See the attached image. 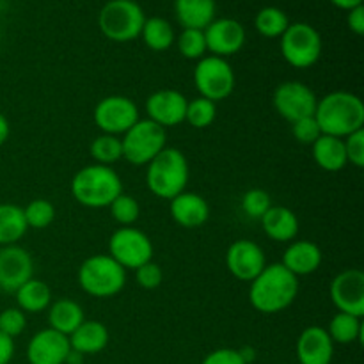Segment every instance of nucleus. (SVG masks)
I'll return each mask as SVG.
<instances>
[{"mask_svg":"<svg viewBox=\"0 0 364 364\" xmlns=\"http://www.w3.org/2000/svg\"><path fill=\"white\" fill-rule=\"evenodd\" d=\"M347 23L354 34L358 36L364 34V7L363 6H358L354 7V9L348 11Z\"/></svg>","mask_w":364,"mask_h":364,"instance_id":"43","label":"nucleus"},{"mask_svg":"<svg viewBox=\"0 0 364 364\" xmlns=\"http://www.w3.org/2000/svg\"><path fill=\"white\" fill-rule=\"evenodd\" d=\"M215 0H174L176 20L183 28L205 31L215 20Z\"/></svg>","mask_w":364,"mask_h":364,"instance_id":"24","label":"nucleus"},{"mask_svg":"<svg viewBox=\"0 0 364 364\" xmlns=\"http://www.w3.org/2000/svg\"><path fill=\"white\" fill-rule=\"evenodd\" d=\"M188 100L183 92L174 89H160L146 100V114L148 119L160 124L162 128L178 127L185 121Z\"/></svg>","mask_w":364,"mask_h":364,"instance_id":"16","label":"nucleus"},{"mask_svg":"<svg viewBox=\"0 0 364 364\" xmlns=\"http://www.w3.org/2000/svg\"><path fill=\"white\" fill-rule=\"evenodd\" d=\"M334 343L320 326L306 327L297 340V359L301 364H331Z\"/></svg>","mask_w":364,"mask_h":364,"instance_id":"20","label":"nucleus"},{"mask_svg":"<svg viewBox=\"0 0 364 364\" xmlns=\"http://www.w3.org/2000/svg\"><path fill=\"white\" fill-rule=\"evenodd\" d=\"M299 294V277L281 263L267 265L249 288V301L256 311L263 315H276L294 304Z\"/></svg>","mask_w":364,"mask_h":364,"instance_id":"1","label":"nucleus"},{"mask_svg":"<svg viewBox=\"0 0 364 364\" xmlns=\"http://www.w3.org/2000/svg\"><path fill=\"white\" fill-rule=\"evenodd\" d=\"M85 320L84 309L78 302L71 299H60L50 304L48 308V326L57 333L70 336L78 326Z\"/></svg>","mask_w":364,"mask_h":364,"instance_id":"26","label":"nucleus"},{"mask_svg":"<svg viewBox=\"0 0 364 364\" xmlns=\"http://www.w3.org/2000/svg\"><path fill=\"white\" fill-rule=\"evenodd\" d=\"M262 228L276 242H294L299 235V219L288 206L272 205L262 217Z\"/></svg>","mask_w":364,"mask_h":364,"instance_id":"23","label":"nucleus"},{"mask_svg":"<svg viewBox=\"0 0 364 364\" xmlns=\"http://www.w3.org/2000/svg\"><path fill=\"white\" fill-rule=\"evenodd\" d=\"M109 208L112 219L121 226H132L134 223H137L139 215H141V206H139L137 199L124 194V192L110 203Z\"/></svg>","mask_w":364,"mask_h":364,"instance_id":"36","label":"nucleus"},{"mask_svg":"<svg viewBox=\"0 0 364 364\" xmlns=\"http://www.w3.org/2000/svg\"><path fill=\"white\" fill-rule=\"evenodd\" d=\"M333 343L338 345H350L359 341L363 336V323L359 316L348 315V313L338 311L331 318L329 329H326Z\"/></svg>","mask_w":364,"mask_h":364,"instance_id":"30","label":"nucleus"},{"mask_svg":"<svg viewBox=\"0 0 364 364\" xmlns=\"http://www.w3.org/2000/svg\"><path fill=\"white\" fill-rule=\"evenodd\" d=\"M16 304L23 313H41L46 311L52 304V290L41 279H28L21 284L16 291Z\"/></svg>","mask_w":364,"mask_h":364,"instance_id":"27","label":"nucleus"},{"mask_svg":"<svg viewBox=\"0 0 364 364\" xmlns=\"http://www.w3.org/2000/svg\"><path fill=\"white\" fill-rule=\"evenodd\" d=\"M270 206H272V201H270L269 192L262 188H251L242 196V210L245 215L252 219H262Z\"/></svg>","mask_w":364,"mask_h":364,"instance_id":"37","label":"nucleus"},{"mask_svg":"<svg viewBox=\"0 0 364 364\" xmlns=\"http://www.w3.org/2000/svg\"><path fill=\"white\" fill-rule=\"evenodd\" d=\"M91 151L92 160L100 166H112L117 160L123 159V144H121V137L117 135L102 134L91 142Z\"/></svg>","mask_w":364,"mask_h":364,"instance_id":"32","label":"nucleus"},{"mask_svg":"<svg viewBox=\"0 0 364 364\" xmlns=\"http://www.w3.org/2000/svg\"><path fill=\"white\" fill-rule=\"evenodd\" d=\"M290 25V20H288L287 13L279 7L267 6L263 9L258 11L255 18V27L263 38H281L284 34V31Z\"/></svg>","mask_w":364,"mask_h":364,"instance_id":"31","label":"nucleus"},{"mask_svg":"<svg viewBox=\"0 0 364 364\" xmlns=\"http://www.w3.org/2000/svg\"><path fill=\"white\" fill-rule=\"evenodd\" d=\"M226 267L231 276L237 277L238 281L251 283L267 267L265 252L258 244L242 238L228 247Z\"/></svg>","mask_w":364,"mask_h":364,"instance_id":"15","label":"nucleus"},{"mask_svg":"<svg viewBox=\"0 0 364 364\" xmlns=\"http://www.w3.org/2000/svg\"><path fill=\"white\" fill-rule=\"evenodd\" d=\"M329 295L338 311L364 316V272L359 269H347L338 274L329 288Z\"/></svg>","mask_w":364,"mask_h":364,"instance_id":"13","label":"nucleus"},{"mask_svg":"<svg viewBox=\"0 0 364 364\" xmlns=\"http://www.w3.org/2000/svg\"><path fill=\"white\" fill-rule=\"evenodd\" d=\"M119 194H123V181L109 166H85L71 180V196L87 208H109Z\"/></svg>","mask_w":364,"mask_h":364,"instance_id":"3","label":"nucleus"},{"mask_svg":"<svg viewBox=\"0 0 364 364\" xmlns=\"http://www.w3.org/2000/svg\"><path fill=\"white\" fill-rule=\"evenodd\" d=\"M291 134H294V137L297 139L301 144L313 146L316 141H318L320 135H322V130H320L315 116H309L291 123Z\"/></svg>","mask_w":364,"mask_h":364,"instance_id":"39","label":"nucleus"},{"mask_svg":"<svg viewBox=\"0 0 364 364\" xmlns=\"http://www.w3.org/2000/svg\"><path fill=\"white\" fill-rule=\"evenodd\" d=\"M144 21V11L135 0H109L98 16L102 34L116 43H128L139 38Z\"/></svg>","mask_w":364,"mask_h":364,"instance_id":"6","label":"nucleus"},{"mask_svg":"<svg viewBox=\"0 0 364 364\" xmlns=\"http://www.w3.org/2000/svg\"><path fill=\"white\" fill-rule=\"evenodd\" d=\"M9 134H11L9 121H7V117L0 112V146L6 144V141L9 139Z\"/></svg>","mask_w":364,"mask_h":364,"instance_id":"45","label":"nucleus"},{"mask_svg":"<svg viewBox=\"0 0 364 364\" xmlns=\"http://www.w3.org/2000/svg\"><path fill=\"white\" fill-rule=\"evenodd\" d=\"M322 36L313 25L295 21L281 36V53L290 66L306 70L318 63L322 55Z\"/></svg>","mask_w":364,"mask_h":364,"instance_id":"7","label":"nucleus"},{"mask_svg":"<svg viewBox=\"0 0 364 364\" xmlns=\"http://www.w3.org/2000/svg\"><path fill=\"white\" fill-rule=\"evenodd\" d=\"M135 277H137V283L141 288H144V290H156L164 281V270L159 263L148 262L135 270Z\"/></svg>","mask_w":364,"mask_h":364,"instance_id":"40","label":"nucleus"},{"mask_svg":"<svg viewBox=\"0 0 364 364\" xmlns=\"http://www.w3.org/2000/svg\"><path fill=\"white\" fill-rule=\"evenodd\" d=\"M217 116V105L206 98H194L187 103V112H185V121L191 127L199 128H208L212 127L213 121Z\"/></svg>","mask_w":364,"mask_h":364,"instance_id":"33","label":"nucleus"},{"mask_svg":"<svg viewBox=\"0 0 364 364\" xmlns=\"http://www.w3.org/2000/svg\"><path fill=\"white\" fill-rule=\"evenodd\" d=\"M171 217L178 226L185 230H196L205 226L210 219V206L203 196L196 192H181L176 198L171 199Z\"/></svg>","mask_w":364,"mask_h":364,"instance_id":"19","label":"nucleus"},{"mask_svg":"<svg viewBox=\"0 0 364 364\" xmlns=\"http://www.w3.org/2000/svg\"><path fill=\"white\" fill-rule=\"evenodd\" d=\"M68 340H70L71 350L78 352L82 355H92L105 350V347L109 345L110 334L105 323L98 322V320H84L68 336Z\"/></svg>","mask_w":364,"mask_h":364,"instance_id":"22","label":"nucleus"},{"mask_svg":"<svg viewBox=\"0 0 364 364\" xmlns=\"http://www.w3.org/2000/svg\"><path fill=\"white\" fill-rule=\"evenodd\" d=\"M28 226L25 223L23 208L13 203L0 205V247L14 245L25 237Z\"/></svg>","mask_w":364,"mask_h":364,"instance_id":"28","label":"nucleus"},{"mask_svg":"<svg viewBox=\"0 0 364 364\" xmlns=\"http://www.w3.org/2000/svg\"><path fill=\"white\" fill-rule=\"evenodd\" d=\"M276 112L288 123L302 119V117L315 116L318 98L311 87L297 80L283 82L276 87L272 96Z\"/></svg>","mask_w":364,"mask_h":364,"instance_id":"11","label":"nucleus"},{"mask_svg":"<svg viewBox=\"0 0 364 364\" xmlns=\"http://www.w3.org/2000/svg\"><path fill=\"white\" fill-rule=\"evenodd\" d=\"M70 350L68 336L48 327L31 338L27 345V359L31 364H66Z\"/></svg>","mask_w":364,"mask_h":364,"instance_id":"18","label":"nucleus"},{"mask_svg":"<svg viewBox=\"0 0 364 364\" xmlns=\"http://www.w3.org/2000/svg\"><path fill=\"white\" fill-rule=\"evenodd\" d=\"M142 41L153 52H164V50H169L171 46L176 41V36H174V28L166 18L160 16H151L146 18L144 25H142Z\"/></svg>","mask_w":364,"mask_h":364,"instance_id":"29","label":"nucleus"},{"mask_svg":"<svg viewBox=\"0 0 364 364\" xmlns=\"http://www.w3.org/2000/svg\"><path fill=\"white\" fill-rule=\"evenodd\" d=\"M34 263L31 255L18 244L0 247V291L14 294L21 284L32 279Z\"/></svg>","mask_w":364,"mask_h":364,"instance_id":"14","label":"nucleus"},{"mask_svg":"<svg viewBox=\"0 0 364 364\" xmlns=\"http://www.w3.org/2000/svg\"><path fill=\"white\" fill-rule=\"evenodd\" d=\"M78 284L91 297H114L127 284V270L109 255L89 256L78 269Z\"/></svg>","mask_w":364,"mask_h":364,"instance_id":"5","label":"nucleus"},{"mask_svg":"<svg viewBox=\"0 0 364 364\" xmlns=\"http://www.w3.org/2000/svg\"><path fill=\"white\" fill-rule=\"evenodd\" d=\"M205 39L206 50L212 52V55L226 59L228 55H235L242 50L245 43V28L233 18H219L205 28Z\"/></svg>","mask_w":364,"mask_h":364,"instance_id":"17","label":"nucleus"},{"mask_svg":"<svg viewBox=\"0 0 364 364\" xmlns=\"http://www.w3.org/2000/svg\"><path fill=\"white\" fill-rule=\"evenodd\" d=\"M331 2H333L336 7H340V9H345V11H350L354 9V7L363 6V0H331Z\"/></svg>","mask_w":364,"mask_h":364,"instance_id":"46","label":"nucleus"},{"mask_svg":"<svg viewBox=\"0 0 364 364\" xmlns=\"http://www.w3.org/2000/svg\"><path fill=\"white\" fill-rule=\"evenodd\" d=\"M14 358V340L0 333V364H9Z\"/></svg>","mask_w":364,"mask_h":364,"instance_id":"44","label":"nucleus"},{"mask_svg":"<svg viewBox=\"0 0 364 364\" xmlns=\"http://www.w3.org/2000/svg\"><path fill=\"white\" fill-rule=\"evenodd\" d=\"M235 71L226 59L205 55L194 68V84L201 98L217 103L226 100L235 89Z\"/></svg>","mask_w":364,"mask_h":364,"instance_id":"9","label":"nucleus"},{"mask_svg":"<svg viewBox=\"0 0 364 364\" xmlns=\"http://www.w3.org/2000/svg\"><path fill=\"white\" fill-rule=\"evenodd\" d=\"M27 327V316L20 308H7L0 313V333L9 338L20 336Z\"/></svg>","mask_w":364,"mask_h":364,"instance_id":"38","label":"nucleus"},{"mask_svg":"<svg viewBox=\"0 0 364 364\" xmlns=\"http://www.w3.org/2000/svg\"><path fill=\"white\" fill-rule=\"evenodd\" d=\"M139 117V109L134 100L121 95L107 96L95 107V123L102 134L123 135L134 127Z\"/></svg>","mask_w":364,"mask_h":364,"instance_id":"12","label":"nucleus"},{"mask_svg":"<svg viewBox=\"0 0 364 364\" xmlns=\"http://www.w3.org/2000/svg\"><path fill=\"white\" fill-rule=\"evenodd\" d=\"M25 223L32 230H45L55 219V206L48 199H34L23 208Z\"/></svg>","mask_w":364,"mask_h":364,"instance_id":"34","label":"nucleus"},{"mask_svg":"<svg viewBox=\"0 0 364 364\" xmlns=\"http://www.w3.org/2000/svg\"><path fill=\"white\" fill-rule=\"evenodd\" d=\"M315 119L323 135L345 139L364 127V103L354 92L333 91L318 100Z\"/></svg>","mask_w":364,"mask_h":364,"instance_id":"2","label":"nucleus"},{"mask_svg":"<svg viewBox=\"0 0 364 364\" xmlns=\"http://www.w3.org/2000/svg\"><path fill=\"white\" fill-rule=\"evenodd\" d=\"M167 132L151 119H139L123 134V159L134 166H148L166 146Z\"/></svg>","mask_w":364,"mask_h":364,"instance_id":"8","label":"nucleus"},{"mask_svg":"<svg viewBox=\"0 0 364 364\" xmlns=\"http://www.w3.org/2000/svg\"><path fill=\"white\" fill-rule=\"evenodd\" d=\"M313 159L320 169L327 173H338L347 166V153H345L343 139L333 135H320L318 141L311 146Z\"/></svg>","mask_w":364,"mask_h":364,"instance_id":"25","label":"nucleus"},{"mask_svg":"<svg viewBox=\"0 0 364 364\" xmlns=\"http://www.w3.org/2000/svg\"><path fill=\"white\" fill-rule=\"evenodd\" d=\"M109 256L124 270H137L141 265L151 262L153 244L144 231L134 226H121L110 237Z\"/></svg>","mask_w":364,"mask_h":364,"instance_id":"10","label":"nucleus"},{"mask_svg":"<svg viewBox=\"0 0 364 364\" xmlns=\"http://www.w3.org/2000/svg\"><path fill=\"white\" fill-rule=\"evenodd\" d=\"M345 153H347V162L355 166L358 169L364 167V128L347 135L343 139Z\"/></svg>","mask_w":364,"mask_h":364,"instance_id":"41","label":"nucleus"},{"mask_svg":"<svg viewBox=\"0 0 364 364\" xmlns=\"http://www.w3.org/2000/svg\"><path fill=\"white\" fill-rule=\"evenodd\" d=\"M322 249L309 240H295L287 247L281 265L290 270L294 276H309L315 274L322 265Z\"/></svg>","mask_w":364,"mask_h":364,"instance_id":"21","label":"nucleus"},{"mask_svg":"<svg viewBox=\"0 0 364 364\" xmlns=\"http://www.w3.org/2000/svg\"><path fill=\"white\" fill-rule=\"evenodd\" d=\"M178 48L185 59L199 60L206 55V39L205 31L199 28H183V32L178 38Z\"/></svg>","mask_w":364,"mask_h":364,"instance_id":"35","label":"nucleus"},{"mask_svg":"<svg viewBox=\"0 0 364 364\" xmlns=\"http://www.w3.org/2000/svg\"><path fill=\"white\" fill-rule=\"evenodd\" d=\"M201 364H247L237 348H217L210 352Z\"/></svg>","mask_w":364,"mask_h":364,"instance_id":"42","label":"nucleus"},{"mask_svg":"<svg viewBox=\"0 0 364 364\" xmlns=\"http://www.w3.org/2000/svg\"><path fill=\"white\" fill-rule=\"evenodd\" d=\"M188 162L176 148H164L146 169V185L156 198L171 201L185 192L188 183Z\"/></svg>","mask_w":364,"mask_h":364,"instance_id":"4","label":"nucleus"}]
</instances>
